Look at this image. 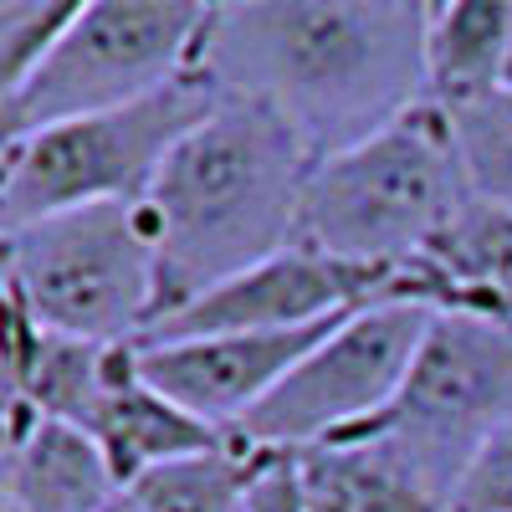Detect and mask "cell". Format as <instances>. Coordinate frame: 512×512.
Instances as JSON below:
<instances>
[{"mask_svg": "<svg viewBox=\"0 0 512 512\" xmlns=\"http://www.w3.org/2000/svg\"><path fill=\"white\" fill-rule=\"evenodd\" d=\"M200 82L272 108L313 159H333L425 103L420 0H246L210 6Z\"/></svg>", "mask_w": 512, "mask_h": 512, "instance_id": "obj_1", "label": "cell"}, {"mask_svg": "<svg viewBox=\"0 0 512 512\" xmlns=\"http://www.w3.org/2000/svg\"><path fill=\"white\" fill-rule=\"evenodd\" d=\"M313 164L308 144L272 108L246 98L210 108L149 190L159 231L154 323L297 246Z\"/></svg>", "mask_w": 512, "mask_h": 512, "instance_id": "obj_2", "label": "cell"}, {"mask_svg": "<svg viewBox=\"0 0 512 512\" xmlns=\"http://www.w3.org/2000/svg\"><path fill=\"white\" fill-rule=\"evenodd\" d=\"M466 200L472 190L456 159L451 118L436 103H420L384 134L313 164L297 246L374 272L410 297V272Z\"/></svg>", "mask_w": 512, "mask_h": 512, "instance_id": "obj_3", "label": "cell"}, {"mask_svg": "<svg viewBox=\"0 0 512 512\" xmlns=\"http://www.w3.org/2000/svg\"><path fill=\"white\" fill-rule=\"evenodd\" d=\"M6 297L62 338L139 349L159 318V231L149 200L82 205L6 231Z\"/></svg>", "mask_w": 512, "mask_h": 512, "instance_id": "obj_4", "label": "cell"}, {"mask_svg": "<svg viewBox=\"0 0 512 512\" xmlns=\"http://www.w3.org/2000/svg\"><path fill=\"white\" fill-rule=\"evenodd\" d=\"M221 98L200 82V72L180 77L144 103L113 113L67 118L36 134L6 139L0 164V231L36 226L62 210L149 200L159 169L169 164Z\"/></svg>", "mask_w": 512, "mask_h": 512, "instance_id": "obj_5", "label": "cell"}, {"mask_svg": "<svg viewBox=\"0 0 512 512\" xmlns=\"http://www.w3.org/2000/svg\"><path fill=\"white\" fill-rule=\"evenodd\" d=\"M512 420V318L436 308L400 395L344 441L390 451L446 507L477 451Z\"/></svg>", "mask_w": 512, "mask_h": 512, "instance_id": "obj_6", "label": "cell"}, {"mask_svg": "<svg viewBox=\"0 0 512 512\" xmlns=\"http://www.w3.org/2000/svg\"><path fill=\"white\" fill-rule=\"evenodd\" d=\"M210 6L185 0H82L57 52L16 98L0 103L6 139L67 118L144 103L195 72Z\"/></svg>", "mask_w": 512, "mask_h": 512, "instance_id": "obj_7", "label": "cell"}, {"mask_svg": "<svg viewBox=\"0 0 512 512\" xmlns=\"http://www.w3.org/2000/svg\"><path fill=\"white\" fill-rule=\"evenodd\" d=\"M436 308L420 297H374L333 323V333L256 405L236 441L251 451H313L354 436L384 415L420 354Z\"/></svg>", "mask_w": 512, "mask_h": 512, "instance_id": "obj_8", "label": "cell"}, {"mask_svg": "<svg viewBox=\"0 0 512 512\" xmlns=\"http://www.w3.org/2000/svg\"><path fill=\"white\" fill-rule=\"evenodd\" d=\"M374 297H400L395 282L374 272L344 267L333 256H318L308 246H287L272 262L231 277L226 287L205 292L200 303L180 308L144 333V344H169V338H216V333H287L313 328L328 318H344Z\"/></svg>", "mask_w": 512, "mask_h": 512, "instance_id": "obj_9", "label": "cell"}, {"mask_svg": "<svg viewBox=\"0 0 512 512\" xmlns=\"http://www.w3.org/2000/svg\"><path fill=\"white\" fill-rule=\"evenodd\" d=\"M333 323L338 318L313 323V328H287V333H216V338L139 344V369L175 405L236 436L241 420L323 344Z\"/></svg>", "mask_w": 512, "mask_h": 512, "instance_id": "obj_10", "label": "cell"}, {"mask_svg": "<svg viewBox=\"0 0 512 512\" xmlns=\"http://www.w3.org/2000/svg\"><path fill=\"white\" fill-rule=\"evenodd\" d=\"M128 354L134 349L62 338L41 328L16 297H6V405H21L41 420H67L93 436Z\"/></svg>", "mask_w": 512, "mask_h": 512, "instance_id": "obj_11", "label": "cell"}, {"mask_svg": "<svg viewBox=\"0 0 512 512\" xmlns=\"http://www.w3.org/2000/svg\"><path fill=\"white\" fill-rule=\"evenodd\" d=\"M118 497L98 436L6 405V512H108Z\"/></svg>", "mask_w": 512, "mask_h": 512, "instance_id": "obj_12", "label": "cell"}, {"mask_svg": "<svg viewBox=\"0 0 512 512\" xmlns=\"http://www.w3.org/2000/svg\"><path fill=\"white\" fill-rule=\"evenodd\" d=\"M415 297L431 308H466L487 318H512V210L466 200L446 236L410 272Z\"/></svg>", "mask_w": 512, "mask_h": 512, "instance_id": "obj_13", "label": "cell"}, {"mask_svg": "<svg viewBox=\"0 0 512 512\" xmlns=\"http://www.w3.org/2000/svg\"><path fill=\"white\" fill-rule=\"evenodd\" d=\"M93 436L108 451L123 492H128V482H139L144 472H154L164 461H180V456H195V451L231 441L226 431H216V425H205L185 405H175L159 384H149V374L139 369V349L128 354L123 374L113 379V395L98 415Z\"/></svg>", "mask_w": 512, "mask_h": 512, "instance_id": "obj_14", "label": "cell"}, {"mask_svg": "<svg viewBox=\"0 0 512 512\" xmlns=\"http://www.w3.org/2000/svg\"><path fill=\"white\" fill-rule=\"evenodd\" d=\"M512 0H441L425 6V103L461 108L502 88Z\"/></svg>", "mask_w": 512, "mask_h": 512, "instance_id": "obj_15", "label": "cell"}, {"mask_svg": "<svg viewBox=\"0 0 512 512\" xmlns=\"http://www.w3.org/2000/svg\"><path fill=\"white\" fill-rule=\"evenodd\" d=\"M308 512H451L425 482L369 441H328L297 451Z\"/></svg>", "mask_w": 512, "mask_h": 512, "instance_id": "obj_16", "label": "cell"}, {"mask_svg": "<svg viewBox=\"0 0 512 512\" xmlns=\"http://www.w3.org/2000/svg\"><path fill=\"white\" fill-rule=\"evenodd\" d=\"M256 461H262V451L231 436L210 451L154 466L139 482H128L123 497L134 502V512H241Z\"/></svg>", "mask_w": 512, "mask_h": 512, "instance_id": "obj_17", "label": "cell"}, {"mask_svg": "<svg viewBox=\"0 0 512 512\" xmlns=\"http://www.w3.org/2000/svg\"><path fill=\"white\" fill-rule=\"evenodd\" d=\"M446 118H451V139H456L466 190L487 205L512 210V88H497L477 103H461Z\"/></svg>", "mask_w": 512, "mask_h": 512, "instance_id": "obj_18", "label": "cell"}, {"mask_svg": "<svg viewBox=\"0 0 512 512\" xmlns=\"http://www.w3.org/2000/svg\"><path fill=\"white\" fill-rule=\"evenodd\" d=\"M77 11L82 0H0V103L41 72Z\"/></svg>", "mask_w": 512, "mask_h": 512, "instance_id": "obj_19", "label": "cell"}, {"mask_svg": "<svg viewBox=\"0 0 512 512\" xmlns=\"http://www.w3.org/2000/svg\"><path fill=\"white\" fill-rule=\"evenodd\" d=\"M451 512H512V420L466 466L451 492Z\"/></svg>", "mask_w": 512, "mask_h": 512, "instance_id": "obj_20", "label": "cell"}, {"mask_svg": "<svg viewBox=\"0 0 512 512\" xmlns=\"http://www.w3.org/2000/svg\"><path fill=\"white\" fill-rule=\"evenodd\" d=\"M241 512H308V487H303L297 451H262Z\"/></svg>", "mask_w": 512, "mask_h": 512, "instance_id": "obj_21", "label": "cell"}, {"mask_svg": "<svg viewBox=\"0 0 512 512\" xmlns=\"http://www.w3.org/2000/svg\"><path fill=\"white\" fill-rule=\"evenodd\" d=\"M502 88H512V31H507V67H502Z\"/></svg>", "mask_w": 512, "mask_h": 512, "instance_id": "obj_22", "label": "cell"}, {"mask_svg": "<svg viewBox=\"0 0 512 512\" xmlns=\"http://www.w3.org/2000/svg\"><path fill=\"white\" fill-rule=\"evenodd\" d=\"M108 512H134V502H128V497H118V502H113Z\"/></svg>", "mask_w": 512, "mask_h": 512, "instance_id": "obj_23", "label": "cell"}]
</instances>
